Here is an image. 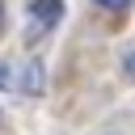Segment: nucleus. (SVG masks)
Listing matches in <instances>:
<instances>
[{"label":"nucleus","mask_w":135,"mask_h":135,"mask_svg":"<svg viewBox=\"0 0 135 135\" xmlns=\"http://www.w3.org/2000/svg\"><path fill=\"white\" fill-rule=\"evenodd\" d=\"M25 17H30V42L34 38H42L46 30H55L59 25V17H63V0H30V8H25Z\"/></svg>","instance_id":"obj_1"},{"label":"nucleus","mask_w":135,"mask_h":135,"mask_svg":"<svg viewBox=\"0 0 135 135\" xmlns=\"http://www.w3.org/2000/svg\"><path fill=\"white\" fill-rule=\"evenodd\" d=\"M0 21H4V0H0Z\"/></svg>","instance_id":"obj_6"},{"label":"nucleus","mask_w":135,"mask_h":135,"mask_svg":"<svg viewBox=\"0 0 135 135\" xmlns=\"http://www.w3.org/2000/svg\"><path fill=\"white\" fill-rule=\"evenodd\" d=\"M0 89H13V72H8V63H0Z\"/></svg>","instance_id":"obj_3"},{"label":"nucleus","mask_w":135,"mask_h":135,"mask_svg":"<svg viewBox=\"0 0 135 135\" xmlns=\"http://www.w3.org/2000/svg\"><path fill=\"white\" fill-rule=\"evenodd\" d=\"M21 89H25V93H42V63H38V59H30V63H25Z\"/></svg>","instance_id":"obj_2"},{"label":"nucleus","mask_w":135,"mask_h":135,"mask_svg":"<svg viewBox=\"0 0 135 135\" xmlns=\"http://www.w3.org/2000/svg\"><path fill=\"white\" fill-rule=\"evenodd\" d=\"M122 68H127V76H135V46L127 51V59H122Z\"/></svg>","instance_id":"obj_4"},{"label":"nucleus","mask_w":135,"mask_h":135,"mask_svg":"<svg viewBox=\"0 0 135 135\" xmlns=\"http://www.w3.org/2000/svg\"><path fill=\"white\" fill-rule=\"evenodd\" d=\"M97 4H101V8H118V13H122V8L131 4V0H97Z\"/></svg>","instance_id":"obj_5"}]
</instances>
